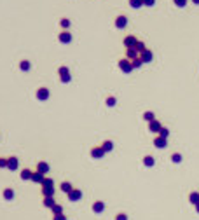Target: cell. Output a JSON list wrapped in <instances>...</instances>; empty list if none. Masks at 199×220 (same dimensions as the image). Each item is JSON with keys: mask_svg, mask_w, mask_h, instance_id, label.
Listing matches in <instances>:
<instances>
[{"mask_svg": "<svg viewBox=\"0 0 199 220\" xmlns=\"http://www.w3.org/2000/svg\"><path fill=\"white\" fill-rule=\"evenodd\" d=\"M101 149L105 150V152H110V150L114 149V141H110V140L103 141V143H101Z\"/></svg>", "mask_w": 199, "mask_h": 220, "instance_id": "obj_24", "label": "cell"}, {"mask_svg": "<svg viewBox=\"0 0 199 220\" xmlns=\"http://www.w3.org/2000/svg\"><path fill=\"white\" fill-rule=\"evenodd\" d=\"M52 220H67L65 215H52Z\"/></svg>", "mask_w": 199, "mask_h": 220, "instance_id": "obj_39", "label": "cell"}, {"mask_svg": "<svg viewBox=\"0 0 199 220\" xmlns=\"http://www.w3.org/2000/svg\"><path fill=\"white\" fill-rule=\"evenodd\" d=\"M61 190H63L65 194H70V192L73 190V187H72V183H70V182H63V183H61Z\"/></svg>", "mask_w": 199, "mask_h": 220, "instance_id": "obj_22", "label": "cell"}, {"mask_svg": "<svg viewBox=\"0 0 199 220\" xmlns=\"http://www.w3.org/2000/svg\"><path fill=\"white\" fill-rule=\"evenodd\" d=\"M126 25H128V18L126 16H117L115 18V28L122 30V28H126Z\"/></svg>", "mask_w": 199, "mask_h": 220, "instance_id": "obj_9", "label": "cell"}, {"mask_svg": "<svg viewBox=\"0 0 199 220\" xmlns=\"http://www.w3.org/2000/svg\"><path fill=\"white\" fill-rule=\"evenodd\" d=\"M192 2H194V4H196V5H199V0H192Z\"/></svg>", "mask_w": 199, "mask_h": 220, "instance_id": "obj_40", "label": "cell"}, {"mask_svg": "<svg viewBox=\"0 0 199 220\" xmlns=\"http://www.w3.org/2000/svg\"><path fill=\"white\" fill-rule=\"evenodd\" d=\"M9 164V157H0V168H7Z\"/></svg>", "mask_w": 199, "mask_h": 220, "instance_id": "obj_36", "label": "cell"}, {"mask_svg": "<svg viewBox=\"0 0 199 220\" xmlns=\"http://www.w3.org/2000/svg\"><path fill=\"white\" fill-rule=\"evenodd\" d=\"M154 4H156V0H143V5L145 7H152Z\"/></svg>", "mask_w": 199, "mask_h": 220, "instance_id": "obj_38", "label": "cell"}, {"mask_svg": "<svg viewBox=\"0 0 199 220\" xmlns=\"http://www.w3.org/2000/svg\"><path fill=\"white\" fill-rule=\"evenodd\" d=\"M133 63V68H140L141 65H143V61H141V58H136V60H133L131 61Z\"/></svg>", "mask_w": 199, "mask_h": 220, "instance_id": "obj_31", "label": "cell"}, {"mask_svg": "<svg viewBox=\"0 0 199 220\" xmlns=\"http://www.w3.org/2000/svg\"><path fill=\"white\" fill-rule=\"evenodd\" d=\"M154 145H156L157 149H164V147L168 145V140H166V138H162V136H159V135H157V136L154 138Z\"/></svg>", "mask_w": 199, "mask_h": 220, "instance_id": "obj_11", "label": "cell"}, {"mask_svg": "<svg viewBox=\"0 0 199 220\" xmlns=\"http://www.w3.org/2000/svg\"><path fill=\"white\" fill-rule=\"evenodd\" d=\"M60 25H61V28H63V30H68L70 19H68V18H61V19H60Z\"/></svg>", "mask_w": 199, "mask_h": 220, "instance_id": "obj_28", "label": "cell"}, {"mask_svg": "<svg viewBox=\"0 0 199 220\" xmlns=\"http://www.w3.org/2000/svg\"><path fill=\"white\" fill-rule=\"evenodd\" d=\"M189 201L194 204V206H196V204H199V192H190Z\"/></svg>", "mask_w": 199, "mask_h": 220, "instance_id": "obj_23", "label": "cell"}, {"mask_svg": "<svg viewBox=\"0 0 199 220\" xmlns=\"http://www.w3.org/2000/svg\"><path fill=\"white\" fill-rule=\"evenodd\" d=\"M162 129V124H161L159 120H152V122H149V131L150 133H159V131Z\"/></svg>", "mask_w": 199, "mask_h": 220, "instance_id": "obj_8", "label": "cell"}, {"mask_svg": "<svg viewBox=\"0 0 199 220\" xmlns=\"http://www.w3.org/2000/svg\"><path fill=\"white\" fill-rule=\"evenodd\" d=\"M173 2H175V5H177V7H185L189 0H173Z\"/></svg>", "mask_w": 199, "mask_h": 220, "instance_id": "obj_34", "label": "cell"}, {"mask_svg": "<svg viewBox=\"0 0 199 220\" xmlns=\"http://www.w3.org/2000/svg\"><path fill=\"white\" fill-rule=\"evenodd\" d=\"M115 220H128V215H126V213H117V215H115Z\"/></svg>", "mask_w": 199, "mask_h": 220, "instance_id": "obj_37", "label": "cell"}, {"mask_svg": "<svg viewBox=\"0 0 199 220\" xmlns=\"http://www.w3.org/2000/svg\"><path fill=\"white\" fill-rule=\"evenodd\" d=\"M58 40H60L61 44H70V42H72V35H70V31L68 30H63L60 35H58Z\"/></svg>", "mask_w": 199, "mask_h": 220, "instance_id": "obj_7", "label": "cell"}, {"mask_svg": "<svg viewBox=\"0 0 199 220\" xmlns=\"http://www.w3.org/2000/svg\"><path fill=\"white\" fill-rule=\"evenodd\" d=\"M129 5L133 9H140V7H143V0H129Z\"/></svg>", "mask_w": 199, "mask_h": 220, "instance_id": "obj_25", "label": "cell"}, {"mask_svg": "<svg viewBox=\"0 0 199 220\" xmlns=\"http://www.w3.org/2000/svg\"><path fill=\"white\" fill-rule=\"evenodd\" d=\"M30 68H31V65H30V61H28V60L19 61V70L21 72H28Z\"/></svg>", "mask_w": 199, "mask_h": 220, "instance_id": "obj_20", "label": "cell"}, {"mask_svg": "<svg viewBox=\"0 0 199 220\" xmlns=\"http://www.w3.org/2000/svg\"><path fill=\"white\" fill-rule=\"evenodd\" d=\"M80 198H82V192H80V189H73L68 194V199L72 201V203H73V201H79Z\"/></svg>", "mask_w": 199, "mask_h": 220, "instance_id": "obj_14", "label": "cell"}, {"mask_svg": "<svg viewBox=\"0 0 199 220\" xmlns=\"http://www.w3.org/2000/svg\"><path fill=\"white\" fill-rule=\"evenodd\" d=\"M49 170H51V166L46 162V161H39V162H37V171H39V173H42V175H47V173H49Z\"/></svg>", "mask_w": 199, "mask_h": 220, "instance_id": "obj_6", "label": "cell"}, {"mask_svg": "<svg viewBox=\"0 0 199 220\" xmlns=\"http://www.w3.org/2000/svg\"><path fill=\"white\" fill-rule=\"evenodd\" d=\"M49 89L47 88H39L37 89V100H40V101H46L47 98H49Z\"/></svg>", "mask_w": 199, "mask_h": 220, "instance_id": "obj_4", "label": "cell"}, {"mask_svg": "<svg viewBox=\"0 0 199 220\" xmlns=\"http://www.w3.org/2000/svg\"><path fill=\"white\" fill-rule=\"evenodd\" d=\"M115 103H117L115 96H108V98H107V105H108V107H115Z\"/></svg>", "mask_w": 199, "mask_h": 220, "instance_id": "obj_32", "label": "cell"}, {"mask_svg": "<svg viewBox=\"0 0 199 220\" xmlns=\"http://www.w3.org/2000/svg\"><path fill=\"white\" fill-rule=\"evenodd\" d=\"M140 58H141L143 63H150V61L154 60V54H152V51H150V49H147L145 52H141V54H140Z\"/></svg>", "mask_w": 199, "mask_h": 220, "instance_id": "obj_13", "label": "cell"}, {"mask_svg": "<svg viewBox=\"0 0 199 220\" xmlns=\"http://www.w3.org/2000/svg\"><path fill=\"white\" fill-rule=\"evenodd\" d=\"M52 187H54V182H52V178L46 177V178H44V182H42V189H52Z\"/></svg>", "mask_w": 199, "mask_h": 220, "instance_id": "obj_19", "label": "cell"}, {"mask_svg": "<svg viewBox=\"0 0 199 220\" xmlns=\"http://www.w3.org/2000/svg\"><path fill=\"white\" fill-rule=\"evenodd\" d=\"M89 154H91V157H94V159H101L105 156V150L101 149V145H100V147H93Z\"/></svg>", "mask_w": 199, "mask_h": 220, "instance_id": "obj_5", "label": "cell"}, {"mask_svg": "<svg viewBox=\"0 0 199 220\" xmlns=\"http://www.w3.org/2000/svg\"><path fill=\"white\" fill-rule=\"evenodd\" d=\"M58 73H60V80L63 82V84H67V82L72 80V77H70V70L67 68V67H60V68H58Z\"/></svg>", "mask_w": 199, "mask_h": 220, "instance_id": "obj_1", "label": "cell"}, {"mask_svg": "<svg viewBox=\"0 0 199 220\" xmlns=\"http://www.w3.org/2000/svg\"><path fill=\"white\" fill-rule=\"evenodd\" d=\"M54 204H56V201H54V198H44V206L46 208H54Z\"/></svg>", "mask_w": 199, "mask_h": 220, "instance_id": "obj_21", "label": "cell"}, {"mask_svg": "<svg viewBox=\"0 0 199 220\" xmlns=\"http://www.w3.org/2000/svg\"><path fill=\"white\" fill-rule=\"evenodd\" d=\"M44 178H46V175H42V173H39V171H33V177H31V182H35V183H40V185H42V182H44Z\"/></svg>", "mask_w": 199, "mask_h": 220, "instance_id": "obj_16", "label": "cell"}, {"mask_svg": "<svg viewBox=\"0 0 199 220\" xmlns=\"http://www.w3.org/2000/svg\"><path fill=\"white\" fill-rule=\"evenodd\" d=\"M2 194H4V199H7V201H10L12 198H14V190L10 189V187H5Z\"/></svg>", "mask_w": 199, "mask_h": 220, "instance_id": "obj_18", "label": "cell"}, {"mask_svg": "<svg viewBox=\"0 0 199 220\" xmlns=\"http://www.w3.org/2000/svg\"><path fill=\"white\" fill-rule=\"evenodd\" d=\"M136 44H138V40H136V35H128V37H124V46H126V49L136 47Z\"/></svg>", "mask_w": 199, "mask_h": 220, "instance_id": "obj_3", "label": "cell"}, {"mask_svg": "<svg viewBox=\"0 0 199 220\" xmlns=\"http://www.w3.org/2000/svg\"><path fill=\"white\" fill-rule=\"evenodd\" d=\"M196 210H198V213H199V204H196Z\"/></svg>", "mask_w": 199, "mask_h": 220, "instance_id": "obj_41", "label": "cell"}, {"mask_svg": "<svg viewBox=\"0 0 199 220\" xmlns=\"http://www.w3.org/2000/svg\"><path fill=\"white\" fill-rule=\"evenodd\" d=\"M126 58L129 61H133V60H136V58H140V52L135 47H131V49H126Z\"/></svg>", "mask_w": 199, "mask_h": 220, "instance_id": "obj_12", "label": "cell"}, {"mask_svg": "<svg viewBox=\"0 0 199 220\" xmlns=\"http://www.w3.org/2000/svg\"><path fill=\"white\" fill-rule=\"evenodd\" d=\"M154 162H156V161H154L152 156H145V157H143V164H145V166H154Z\"/></svg>", "mask_w": 199, "mask_h": 220, "instance_id": "obj_27", "label": "cell"}, {"mask_svg": "<svg viewBox=\"0 0 199 220\" xmlns=\"http://www.w3.org/2000/svg\"><path fill=\"white\" fill-rule=\"evenodd\" d=\"M18 166H19V159H18L16 156L9 157V164H7V170H10V171H16V170H18Z\"/></svg>", "mask_w": 199, "mask_h": 220, "instance_id": "obj_10", "label": "cell"}, {"mask_svg": "<svg viewBox=\"0 0 199 220\" xmlns=\"http://www.w3.org/2000/svg\"><path fill=\"white\" fill-rule=\"evenodd\" d=\"M135 49L141 54V52H145V51H147V47H145V44H143V42H140V40H138V44H136V47H135Z\"/></svg>", "mask_w": 199, "mask_h": 220, "instance_id": "obj_30", "label": "cell"}, {"mask_svg": "<svg viewBox=\"0 0 199 220\" xmlns=\"http://www.w3.org/2000/svg\"><path fill=\"white\" fill-rule=\"evenodd\" d=\"M52 215H63V206H61V204H54V208H52Z\"/></svg>", "mask_w": 199, "mask_h": 220, "instance_id": "obj_29", "label": "cell"}, {"mask_svg": "<svg viewBox=\"0 0 199 220\" xmlns=\"http://www.w3.org/2000/svg\"><path fill=\"white\" fill-rule=\"evenodd\" d=\"M103 210H105V203H103V201H96V203L93 204V211H94V213H101Z\"/></svg>", "mask_w": 199, "mask_h": 220, "instance_id": "obj_17", "label": "cell"}, {"mask_svg": "<svg viewBox=\"0 0 199 220\" xmlns=\"http://www.w3.org/2000/svg\"><path fill=\"white\" fill-rule=\"evenodd\" d=\"M21 180H31V177H33V171L28 170V168H25V170H21Z\"/></svg>", "mask_w": 199, "mask_h": 220, "instance_id": "obj_15", "label": "cell"}, {"mask_svg": "<svg viewBox=\"0 0 199 220\" xmlns=\"http://www.w3.org/2000/svg\"><path fill=\"white\" fill-rule=\"evenodd\" d=\"M171 161H173L175 164H178V162H182V156H180V154H173V156H171Z\"/></svg>", "mask_w": 199, "mask_h": 220, "instance_id": "obj_35", "label": "cell"}, {"mask_svg": "<svg viewBox=\"0 0 199 220\" xmlns=\"http://www.w3.org/2000/svg\"><path fill=\"white\" fill-rule=\"evenodd\" d=\"M143 119L147 122H152V120H156V115H154V112H143Z\"/></svg>", "mask_w": 199, "mask_h": 220, "instance_id": "obj_26", "label": "cell"}, {"mask_svg": "<svg viewBox=\"0 0 199 220\" xmlns=\"http://www.w3.org/2000/svg\"><path fill=\"white\" fill-rule=\"evenodd\" d=\"M119 68H120V72H124V73H129V72L133 70V63H131L128 58H122V60H119Z\"/></svg>", "mask_w": 199, "mask_h": 220, "instance_id": "obj_2", "label": "cell"}, {"mask_svg": "<svg viewBox=\"0 0 199 220\" xmlns=\"http://www.w3.org/2000/svg\"><path fill=\"white\" fill-rule=\"evenodd\" d=\"M159 136H162V138H166V140H168V136H169V129H168V128H162V129L159 131Z\"/></svg>", "mask_w": 199, "mask_h": 220, "instance_id": "obj_33", "label": "cell"}]
</instances>
